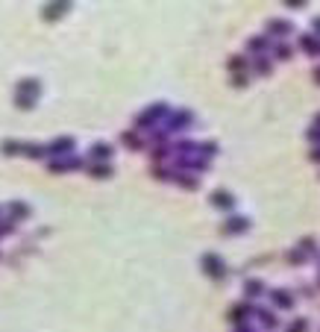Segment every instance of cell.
<instances>
[{
    "label": "cell",
    "instance_id": "27",
    "mask_svg": "<svg viewBox=\"0 0 320 332\" xmlns=\"http://www.w3.org/2000/svg\"><path fill=\"white\" fill-rule=\"evenodd\" d=\"M303 250L306 253H315V238H303Z\"/></svg>",
    "mask_w": 320,
    "mask_h": 332
},
{
    "label": "cell",
    "instance_id": "9",
    "mask_svg": "<svg viewBox=\"0 0 320 332\" xmlns=\"http://www.w3.org/2000/svg\"><path fill=\"white\" fill-rule=\"evenodd\" d=\"M250 312H253V306H250V303H238V306H232V312H229V321H244Z\"/></svg>",
    "mask_w": 320,
    "mask_h": 332
},
{
    "label": "cell",
    "instance_id": "8",
    "mask_svg": "<svg viewBox=\"0 0 320 332\" xmlns=\"http://www.w3.org/2000/svg\"><path fill=\"white\" fill-rule=\"evenodd\" d=\"M244 294H247V297H262V294H265V282H259V280H247Z\"/></svg>",
    "mask_w": 320,
    "mask_h": 332
},
{
    "label": "cell",
    "instance_id": "25",
    "mask_svg": "<svg viewBox=\"0 0 320 332\" xmlns=\"http://www.w3.org/2000/svg\"><path fill=\"white\" fill-rule=\"evenodd\" d=\"M303 259H306V256H303L300 250H291V253H288V262H291V265H294V262H303Z\"/></svg>",
    "mask_w": 320,
    "mask_h": 332
},
{
    "label": "cell",
    "instance_id": "21",
    "mask_svg": "<svg viewBox=\"0 0 320 332\" xmlns=\"http://www.w3.org/2000/svg\"><path fill=\"white\" fill-rule=\"evenodd\" d=\"M18 150H21L18 141H3V153H18Z\"/></svg>",
    "mask_w": 320,
    "mask_h": 332
},
{
    "label": "cell",
    "instance_id": "30",
    "mask_svg": "<svg viewBox=\"0 0 320 332\" xmlns=\"http://www.w3.org/2000/svg\"><path fill=\"white\" fill-rule=\"evenodd\" d=\"M309 156H312V159H315V162H320V147H315V150H312V153H309Z\"/></svg>",
    "mask_w": 320,
    "mask_h": 332
},
{
    "label": "cell",
    "instance_id": "33",
    "mask_svg": "<svg viewBox=\"0 0 320 332\" xmlns=\"http://www.w3.org/2000/svg\"><path fill=\"white\" fill-rule=\"evenodd\" d=\"M315 124H318V127H320V115H318V118H315Z\"/></svg>",
    "mask_w": 320,
    "mask_h": 332
},
{
    "label": "cell",
    "instance_id": "31",
    "mask_svg": "<svg viewBox=\"0 0 320 332\" xmlns=\"http://www.w3.org/2000/svg\"><path fill=\"white\" fill-rule=\"evenodd\" d=\"M312 77H315V82L320 85V68H315V74H312Z\"/></svg>",
    "mask_w": 320,
    "mask_h": 332
},
{
    "label": "cell",
    "instance_id": "4",
    "mask_svg": "<svg viewBox=\"0 0 320 332\" xmlns=\"http://www.w3.org/2000/svg\"><path fill=\"white\" fill-rule=\"evenodd\" d=\"M212 203H215L218 209H232V206H235V197H232L229 191H215V194H212Z\"/></svg>",
    "mask_w": 320,
    "mask_h": 332
},
{
    "label": "cell",
    "instance_id": "11",
    "mask_svg": "<svg viewBox=\"0 0 320 332\" xmlns=\"http://www.w3.org/2000/svg\"><path fill=\"white\" fill-rule=\"evenodd\" d=\"M68 12V3H50V9H44V18H59V15H65Z\"/></svg>",
    "mask_w": 320,
    "mask_h": 332
},
{
    "label": "cell",
    "instance_id": "22",
    "mask_svg": "<svg viewBox=\"0 0 320 332\" xmlns=\"http://www.w3.org/2000/svg\"><path fill=\"white\" fill-rule=\"evenodd\" d=\"M256 68H259V74H268V71H271V65H268V59H265V56L256 62Z\"/></svg>",
    "mask_w": 320,
    "mask_h": 332
},
{
    "label": "cell",
    "instance_id": "20",
    "mask_svg": "<svg viewBox=\"0 0 320 332\" xmlns=\"http://www.w3.org/2000/svg\"><path fill=\"white\" fill-rule=\"evenodd\" d=\"M306 327H309V324H306L303 318H297V321H294V324L288 327V332H306Z\"/></svg>",
    "mask_w": 320,
    "mask_h": 332
},
{
    "label": "cell",
    "instance_id": "32",
    "mask_svg": "<svg viewBox=\"0 0 320 332\" xmlns=\"http://www.w3.org/2000/svg\"><path fill=\"white\" fill-rule=\"evenodd\" d=\"M315 29L320 32V18H315Z\"/></svg>",
    "mask_w": 320,
    "mask_h": 332
},
{
    "label": "cell",
    "instance_id": "7",
    "mask_svg": "<svg viewBox=\"0 0 320 332\" xmlns=\"http://www.w3.org/2000/svg\"><path fill=\"white\" fill-rule=\"evenodd\" d=\"M271 300H273L276 306H291V303H294V297H291L288 291H282V288H271Z\"/></svg>",
    "mask_w": 320,
    "mask_h": 332
},
{
    "label": "cell",
    "instance_id": "28",
    "mask_svg": "<svg viewBox=\"0 0 320 332\" xmlns=\"http://www.w3.org/2000/svg\"><path fill=\"white\" fill-rule=\"evenodd\" d=\"M250 47H253V50H265V38H253Z\"/></svg>",
    "mask_w": 320,
    "mask_h": 332
},
{
    "label": "cell",
    "instance_id": "14",
    "mask_svg": "<svg viewBox=\"0 0 320 332\" xmlns=\"http://www.w3.org/2000/svg\"><path fill=\"white\" fill-rule=\"evenodd\" d=\"M91 177H100V179H106V177H112V168H109L106 162H97V165H91Z\"/></svg>",
    "mask_w": 320,
    "mask_h": 332
},
{
    "label": "cell",
    "instance_id": "19",
    "mask_svg": "<svg viewBox=\"0 0 320 332\" xmlns=\"http://www.w3.org/2000/svg\"><path fill=\"white\" fill-rule=\"evenodd\" d=\"M291 53H294V50H291L288 44H279V47H276V56H279V59H291Z\"/></svg>",
    "mask_w": 320,
    "mask_h": 332
},
{
    "label": "cell",
    "instance_id": "1",
    "mask_svg": "<svg viewBox=\"0 0 320 332\" xmlns=\"http://www.w3.org/2000/svg\"><path fill=\"white\" fill-rule=\"evenodd\" d=\"M203 271H206L212 280H223V277H226L223 259H221L218 253H206V256H203Z\"/></svg>",
    "mask_w": 320,
    "mask_h": 332
},
{
    "label": "cell",
    "instance_id": "17",
    "mask_svg": "<svg viewBox=\"0 0 320 332\" xmlns=\"http://www.w3.org/2000/svg\"><path fill=\"white\" fill-rule=\"evenodd\" d=\"M123 144H129V150H138V138H135V132H123Z\"/></svg>",
    "mask_w": 320,
    "mask_h": 332
},
{
    "label": "cell",
    "instance_id": "10",
    "mask_svg": "<svg viewBox=\"0 0 320 332\" xmlns=\"http://www.w3.org/2000/svg\"><path fill=\"white\" fill-rule=\"evenodd\" d=\"M71 147H74V138H56L50 144V153H71Z\"/></svg>",
    "mask_w": 320,
    "mask_h": 332
},
{
    "label": "cell",
    "instance_id": "29",
    "mask_svg": "<svg viewBox=\"0 0 320 332\" xmlns=\"http://www.w3.org/2000/svg\"><path fill=\"white\" fill-rule=\"evenodd\" d=\"M309 138H312V141H320V127H312V129H309Z\"/></svg>",
    "mask_w": 320,
    "mask_h": 332
},
{
    "label": "cell",
    "instance_id": "5",
    "mask_svg": "<svg viewBox=\"0 0 320 332\" xmlns=\"http://www.w3.org/2000/svg\"><path fill=\"white\" fill-rule=\"evenodd\" d=\"M291 29H294V26H291L288 21H279V18H273V21L268 24V32H271V35H288Z\"/></svg>",
    "mask_w": 320,
    "mask_h": 332
},
{
    "label": "cell",
    "instance_id": "18",
    "mask_svg": "<svg viewBox=\"0 0 320 332\" xmlns=\"http://www.w3.org/2000/svg\"><path fill=\"white\" fill-rule=\"evenodd\" d=\"M9 212H15V215H21V218H26V215H29V209H26L24 203H12V206H9Z\"/></svg>",
    "mask_w": 320,
    "mask_h": 332
},
{
    "label": "cell",
    "instance_id": "2",
    "mask_svg": "<svg viewBox=\"0 0 320 332\" xmlns=\"http://www.w3.org/2000/svg\"><path fill=\"white\" fill-rule=\"evenodd\" d=\"M247 227H250V221L241 215H232L229 221H223V232H244Z\"/></svg>",
    "mask_w": 320,
    "mask_h": 332
},
{
    "label": "cell",
    "instance_id": "24",
    "mask_svg": "<svg viewBox=\"0 0 320 332\" xmlns=\"http://www.w3.org/2000/svg\"><path fill=\"white\" fill-rule=\"evenodd\" d=\"M200 147H203V153H209V156L218 153V144H215V141H206V144H200Z\"/></svg>",
    "mask_w": 320,
    "mask_h": 332
},
{
    "label": "cell",
    "instance_id": "16",
    "mask_svg": "<svg viewBox=\"0 0 320 332\" xmlns=\"http://www.w3.org/2000/svg\"><path fill=\"white\" fill-rule=\"evenodd\" d=\"M26 156H32V159H41L44 156V147L41 144H26V150H24Z\"/></svg>",
    "mask_w": 320,
    "mask_h": 332
},
{
    "label": "cell",
    "instance_id": "13",
    "mask_svg": "<svg viewBox=\"0 0 320 332\" xmlns=\"http://www.w3.org/2000/svg\"><path fill=\"white\" fill-rule=\"evenodd\" d=\"M188 121H191V112H179V115H173L171 129H185V127H188Z\"/></svg>",
    "mask_w": 320,
    "mask_h": 332
},
{
    "label": "cell",
    "instance_id": "15",
    "mask_svg": "<svg viewBox=\"0 0 320 332\" xmlns=\"http://www.w3.org/2000/svg\"><path fill=\"white\" fill-rule=\"evenodd\" d=\"M109 153H112V147H109V144H94V150H91V156H94V159H103V156L109 159Z\"/></svg>",
    "mask_w": 320,
    "mask_h": 332
},
{
    "label": "cell",
    "instance_id": "6",
    "mask_svg": "<svg viewBox=\"0 0 320 332\" xmlns=\"http://www.w3.org/2000/svg\"><path fill=\"white\" fill-rule=\"evenodd\" d=\"M300 47H303L309 56H320V41L315 35H303V38H300Z\"/></svg>",
    "mask_w": 320,
    "mask_h": 332
},
{
    "label": "cell",
    "instance_id": "26",
    "mask_svg": "<svg viewBox=\"0 0 320 332\" xmlns=\"http://www.w3.org/2000/svg\"><path fill=\"white\" fill-rule=\"evenodd\" d=\"M244 65H247V59H244V56H235V59L229 62V68H244Z\"/></svg>",
    "mask_w": 320,
    "mask_h": 332
},
{
    "label": "cell",
    "instance_id": "3",
    "mask_svg": "<svg viewBox=\"0 0 320 332\" xmlns=\"http://www.w3.org/2000/svg\"><path fill=\"white\" fill-rule=\"evenodd\" d=\"M162 115H165V106H156V109H147V112H144V115L138 118V127H153V124H156V121H159Z\"/></svg>",
    "mask_w": 320,
    "mask_h": 332
},
{
    "label": "cell",
    "instance_id": "23",
    "mask_svg": "<svg viewBox=\"0 0 320 332\" xmlns=\"http://www.w3.org/2000/svg\"><path fill=\"white\" fill-rule=\"evenodd\" d=\"M232 85H235V88H241V85H247V74H235V79H232Z\"/></svg>",
    "mask_w": 320,
    "mask_h": 332
},
{
    "label": "cell",
    "instance_id": "12",
    "mask_svg": "<svg viewBox=\"0 0 320 332\" xmlns=\"http://www.w3.org/2000/svg\"><path fill=\"white\" fill-rule=\"evenodd\" d=\"M259 318H262V327H268V330L279 327V318H276L273 312H268V309H262V312H259Z\"/></svg>",
    "mask_w": 320,
    "mask_h": 332
}]
</instances>
